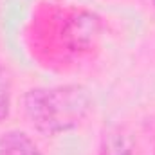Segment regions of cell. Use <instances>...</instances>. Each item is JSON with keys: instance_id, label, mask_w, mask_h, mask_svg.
<instances>
[{"instance_id": "obj_1", "label": "cell", "mask_w": 155, "mask_h": 155, "mask_svg": "<svg viewBox=\"0 0 155 155\" xmlns=\"http://www.w3.org/2000/svg\"><path fill=\"white\" fill-rule=\"evenodd\" d=\"M92 107L88 92L79 85L33 88L24 97L25 116L47 135H56L78 126Z\"/></svg>"}, {"instance_id": "obj_2", "label": "cell", "mask_w": 155, "mask_h": 155, "mask_svg": "<svg viewBox=\"0 0 155 155\" xmlns=\"http://www.w3.org/2000/svg\"><path fill=\"white\" fill-rule=\"evenodd\" d=\"M0 155H41L24 132H7L0 137Z\"/></svg>"}, {"instance_id": "obj_3", "label": "cell", "mask_w": 155, "mask_h": 155, "mask_svg": "<svg viewBox=\"0 0 155 155\" xmlns=\"http://www.w3.org/2000/svg\"><path fill=\"white\" fill-rule=\"evenodd\" d=\"M101 155H132V143L121 130H112L105 135Z\"/></svg>"}, {"instance_id": "obj_4", "label": "cell", "mask_w": 155, "mask_h": 155, "mask_svg": "<svg viewBox=\"0 0 155 155\" xmlns=\"http://www.w3.org/2000/svg\"><path fill=\"white\" fill-rule=\"evenodd\" d=\"M11 107V79L7 71L0 65V121L9 114Z\"/></svg>"}, {"instance_id": "obj_5", "label": "cell", "mask_w": 155, "mask_h": 155, "mask_svg": "<svg viewBox=\"0 0 155 155\" xmlns=\"http://www.w3.org/2000/svg\"><path fill=\"white\" fill-rule=\"evenodd\" d=\"M152 2H153V5H155V0H152Z\"/></svg>"}]
</instances>
